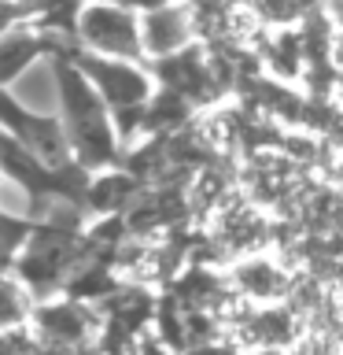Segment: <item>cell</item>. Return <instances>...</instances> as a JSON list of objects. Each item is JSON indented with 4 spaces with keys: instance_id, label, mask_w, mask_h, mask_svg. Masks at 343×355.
Returning a JSON list of instances; mask_svg holds the SVG:
<instances>
[{
    "instance_id": "1",
    "label": "cell",
    "mask_w": 343,
    "mask_h": 355,
    "mask_svg": "<svg viewBox=\"0 0 343 355\" xmlns=\"http://www.w3.org/2000/svg\"><path fill=\"white\" fill-rule=\"evenodd\" d=\"M111 107L107 100L96 93V85L85 78L82 67H63V126L71 133L74 152L82 155L89 166L107 163L115 137H111Z\"/></svg>"
},
{
    "instance_id": "2",
    "label": "cell",
    "mask_w": 343,
    "mask_h": 355,
    "mask_svg": "<svg viewBox=\"0 0 343 355\" xmlns=\"http://www.w3.org/2000/svg\"><path fill=\"white\" fill-rule=\"evenodd\" d=\"M77 30H82V41L85 49H93V55H107V60H140L144 55L140 15L129 8L93 0L77 19Z\"/></svg>"
},
{
    "instance_id": "3",
    "label": "cell",
    "mask_w": 343,
    "mask_h": 355,
    "mask_svg": "<svg viewBox=\"0 0 343 355\" xmlns=\"http://www.w3.org/2000/svg\"><path fill=\"white\" fill-rule=\"evenodd\" d=\"M85 78L96 85V93L107 100L111 111H133L148 104L151 96V78L140 71L133 60H107V55H85L77 63Z\"/></svg>"
},
{
    "instance_id": "4",
    "label": "cell",
    "mask_w": 343,
    "mask_h": 355,
    "mask_svg": "<svg viewBox=\"0 0 343 355\" xmlns=\"http://www.w3.org/2000/svg\"><path fill=\"white\" fill-rule=\"evenodd\" d=\"M8 100L33 115L63 119V71H55L48 60H30L19 74L8 78Z\"/></svg>"
},
{
    "instance_id": "5",
    "label": "cell",
    "mask_w": 343,
    "mask_h": 355,
    "mask_svg": "<svg viewBox=\"0 0 343 355\" xmlns=\"http://www.w3.org/2000/svg\"><path fill=\"white\" fill-rule=\"evenodd\" d=\"M140 33H144V55L170 60V55H181L188 49V41H192V19L174 0V4L140 15Z\"/></svg>"
},
{
    "instance_id": "6",
    "label": "cell",
    "mask_w": 343,
    "mask_h": 355,
    "mask_svg": "<svg viewBox=\"0 0 343 355\" xmlns=\"http://www.w3.org/2000/svg\"><path fill=\"white\" fill-rule=\"evenodd\" d=\"M107 4L129 8V11H137V15H148V11H155V8H166V4H174V0H107Z\"/></svg>"
}]
</instances>
